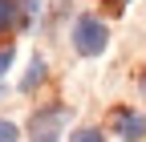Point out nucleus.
<instances>
[{
	"label": "nucleus",
	"mask_w": 146,
	"mask_h": 142,
	"mask_svg": "<svg viewBox=\"0 0 146 142\" xmlns=\"http://www.w3.org/2000/svg\"><path fill=\"white\" fill-rule=\"evenodd\" d=\"M110 45V33L98 16H77V25H73V49L81 53V57H98V53Z\"/></svg>",
	"instance_id": "1"
},
{
	"label": "nucleus",
	"mask_w": 146,
	"mask_h": 142,
	"mask_svg": "<svg viewBox=\"0 0 146 142\" xmlns=\"http://www.w3.org/2000/svg\"><path fill=\"white\" fill-rule=\"evenodd\" d=\"M114 134H118V138H126V142H138V138H146V114L130 110V106L114 110Z\"/></svg>",
	"instance_id": "2"
},
{
	"label": "nucleus",
	"mask_w": 146,
	"mask_h": 142,
	"mask_svg": "<svg viewBox=\"0 0 146 142\" xmlns=\"http://www.w3.org/2000/svg\"><path fill=\"white\" fill-rule=\"evenodd\" d=\"M65 106H53V110L33 114V142H57V126L65 122Z\"/></svg>",
	"instance_id": "3"
},
{
	"label": "nucleus",
	"mask_w": 146,
	"mask_h": 142,
	"mask_svg": "<svg viewBox=\"0 0 146 142\" xmlns=\"http://www.w3.org/2000/svg\"><path fill=\"white\" fill-rule=\"evenodd\" d=\"M45 81V61L41 57H33V65H29V73H25V81H21V90L29 94V90H36V85Z\"/></svg>",
	"instance_id": "4"
},
{
	"label": "nucleus",
	"mask_w": 146,
	"mask_h": 142,
	"mask_svg": "<svg viewBox=\"0 0 146 142\" xmlns=\"http://www.w3.org/2000/svg\"><path fill=\"white\" fill-rule=\"evenodd\" d=\"M16 138H21V134H16V126H12L8 118H0V142H16Z\"/></svg>",
	"instance_id": "5"
},
{
	"label": "nucleus",
	"mask_w": 146,
	"mask_h": 142,
	"mask_svg": "<svg viewBox=\"0 0 146 142\" xmlns=\"http://www.w3.org/2000/svg\"><path fill=\"white\" fill-rule=\"evenodd\" d=\"M69 142H106V138H102V130H77Z\"/></svg>",
	"instance_id": "6"
},
{
	"label": "nucleus",
	"mask_w": 146,
	"mask_h": 142,
	"mask_svg": "<svg viewBox=\"0 0 146 142\" xmlns=\"http://www.w3.org/2000/svg\"><path fill=\"white\" fill-rule=\"evenodd\" d=\"M12 21V0H0V29Z\"/></svg>",
	"instance_id": "7"
},
{
	"label": "nucleus",
	"mask_w": 146,
	"mask_h": 142,
	"mask_svg": "<svg viewBox=\"0 0 146 142\" xmlns=\"http://www.w3.org/2000/svg\"><path fill=\"white\" fill-rule=\"evenodd\" d=\"M12 65V45H4V49H0V77H4V69Z\"/></svg>",
	"instance_id": "8"
}]
</instances>
